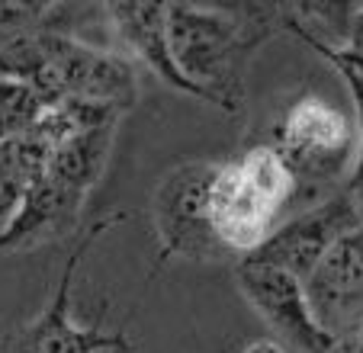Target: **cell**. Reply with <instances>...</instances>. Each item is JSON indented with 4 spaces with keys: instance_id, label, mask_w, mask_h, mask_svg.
Returning a JSON list of instances; mask_svg holds the SVG:
<instances>
[{
    "instance_id": "cell-12",
    "label": "cell",
    "mask_w": 363,
    "mask_h": 353,
    "mask_svg": "<svg viewBox=\"0 0 363 353\" xmlns=\"http://www.w3.org/2000/svg\"><path fill=\"white\" fill-rule=\"evenodd\" d=\"M235 164H238L241 176L247 180V186H251V190L257 193L264 203L274 206L280 215H283V209H289V206H293V196H296L293 176H289L286 164L280 161V155H277L267 142L247 148Z\"/></svg>"
},
{
    "instance_id": "cell-11",
    "label": "cell",
    "mask_w": 363,
    "mask_h": 353,
    "mask_svg": "<svg viewBox=\"0 0 363 353\" xmlns=\"http://www.w3.org/2000/svg\"><path fill=\"white\" fill-rule=\"evenodd\" d=\"M45 155L48 148L33 132L0 142V254H7L10 235L42 176Z\"/></svg>"
},
{
    "instance_id": "cell-7",
    "label": "cell",
    "mask_w": 363,
    "mask_h": 353,
    "mask_svg": "<svg viewBox=\"0 0 363 353\" xmlns=\"http://www.w3.org/2000/svg\"><path fill=\"white\" fill-rule=\"evenodd\" d=\"M235 276H238L241 296L280 334L283 344L299 347L302 353H335V337L325 334L315 321L302 279L251 257L235 264Z\"/></svg>"
},
{
    "instance_id": "cell-9",
    "label": "cell",
    "mask_w": 363,
    "mask_h": 353,
    "mask_svg": "<svg viewBox=\"0 0 363 353\" xmlns=\"http://www.w3.org/2000/svg\"><path fill=\"white\" fill-rule=\"evenodd\" d=\"M209 228L228 257H251L280 225V212L247 186L235 161H219L209 186Z\"/></svg>"
},
{
    "instance_id": "cell-4",
    "label": "cell",
    "mask_w": 363,
    "mask_h": 353,
    "mask_svg": "<svg viewBox=\"0 0 363 353\" xmlns=\"http://www.w3.org/2000/svg\"><path fill=\"white\" fill-rule=\"evenodd\" d=\"M119 222H125V212H113V215L100 218V222H94L90 228L81 231V241L74 245L71 257L65 260L62 276L55 279L45 306L39 308L35 318H29L26 325L13 327V331L0 337V353H132L135 350V344L129 340L125 331L84 327L81 321H74V312H71V289H74L77 267L84 264L90 247L100 241V235L116 228Z\"/></svg>"
},
{
    "instance_id": "cell-5",
    "label": "cell",
    "mask_w": 363,
    "mask_h": 353,
    "mask_svg": "<svg viewBox=\"0 0 363 353\" xmlns=\"http://www.w3.org/2000/svg\"><path fill=\"white\" fill-rule=\"evenodd\" d=\"M219 170V161H186L174 167L155 190L151 218L158 257L155 270L167 260H225L228 254L209 228V186Z\"/></svg>"
},
{
    "instance_id": "cell-3",
    "label": "cell",
    "mask_w": 363,
    "mask_h": 353,
    "mask_svg": "<svg viewBox=\"0 0 363 353\" xmlns=\"http://www.w3.org/2000/svg\"><path fill=\"white\" fill-rule=\"evenodd\" d=\"M267 145L296 184L289 209L302 212L344 190L357 161V123L337 103L306 94L283 109Z\"/></svg>"
},
{
    "instance_id": "cell-8",
    "label": "cell",
    "mask_w": 363,
    "mask_h": 353,
    "mask_svg": "<svg viewBox=\"0 0 363 353\" xmlns=\"http://www.w3.org/2000/svg\"><path fill=\"white\" fill-rule=\"evenodd\" d=\"M302 286L325 334L337 340L357 331L363 325V225L335 241Z\"/></svg>"
},
{
    "instance_id": "cell-13",
    "label": "cell",
    "mask_w": 363,
    "mask_h": 353,
    "mask_svg": "<svg viewBox=\"0 0 363 353\" xmlns=\"http://www.w3.org/2000/svg\"><path fill=\"white\" fill-rule=\"evenodd\" d=\"M318 58L331 65L341 77H357L363 81V4H357L354 20H350V33L344 39V45L331 48V45H308Z\"/></svg>"
},
{
    "instance_id": "cell-10",
    "label": "cell",
    "mask_w": 363,
    "mask_h": 353,
    "mask_svg": "<svg viewBox=\"0 0 363 353\" xmlns=\"http://www.w3.org/2000/svg\"><path fill=\"white\" fill-rule=\"evenodd\" d=\"M103 26L113 35V48L123 52L132 65H145L155 77L171 90L196 100L190 84L177 74L164 42V4H145V0H116L103 4Z\"/></svg>"
},
{
    "instance_id": "cell-2",
    "label": "cell",
    "mask_w": 363,
    "mask_h": 353,
    "mask_svg": "<svg viewBox=\"0 0 363 353\" xmlns=\"http://www.w3.org/2000/svg\"><path fill=\"white\" fill-rule=\"evenodd\" d=\"M0 68L26 81L45 109L94 103L129 113L138 100V71L123 52L55 29L13 35L0 45Z\"/></svg>"
},
{
    "instance_id": "cell-15",
    "label": "cell",
    "mask_w": 363,
    "mask_h": 353,
    "mask_svg": "<svg viewBox=\"0 0 363 353\" xmlns=\"http://www.w3.org/2000/svg\"><path fill=\"white\" fill-rule=\"evenodd\" d=\"M241 353H289V347L277 337H257V340H251Z\"/></svg>"
},
{
    "instance_id": "cell-1",
    "label": "cell",
    "mask_w": 363,
    "mask_h": 353,
    "mask_svg": "<svg viewBox=\"0 0 363 353\" xmlns=\"http://www.w3.org/2000/svg\"><path fill=\"white\" fill-rule=\"evenodd\" d=\"M280 33V4H164V42L199 103L245 116L247 65Z\"/></svg>"
},
{
    "instance_id": "cell-16",
    "label": "cell",
    "mask_w": 363,
    "mask_h": 353,
    "mask_svg": "<svg viewBox=\"0 0 363 353\" xmlns=\"http://www.w3.org/2000/svg\"><path fill=\"white\" fill-rule=\"evenodd\" d=\"M335 353H363V325L335 340Z\"/></svg>"
},
{
    "instance_id": "cell-14",
    "label": "cell",
    "mask_w": 363,
    "mask_h": 353,
    "mask_svg": "<svg viewBox=\"0 0 363 353\" xmlns=\"http://www.w3.org/2000/svg\"><path fill=\"white\" fill-rule=\"evenodd\" d=\"M52 10H55V4H42V0H0V33H7L13 39V35L42 29Z\"/></svg>"
},
{
    "instance_id": "cell-6",
    "label": "cell",
    "mask_w": 363,
    "mask_h": 353,
    "mask_svg": "<svg viewBox=\"0 0 363 353\" xmlns=\"http://www.w3.org/2000/svg\"><path fill=\"white\" fill-rule=\"evenodd\" d=\"M360 225V209L350 199V193L337 190L335 196L308 206L302 212H293L283 225H277L274 235L251 254V260L280 267L289 276L306 279L318 267V260L328 254V247Z\"/></svg>"
}]
</instances>
